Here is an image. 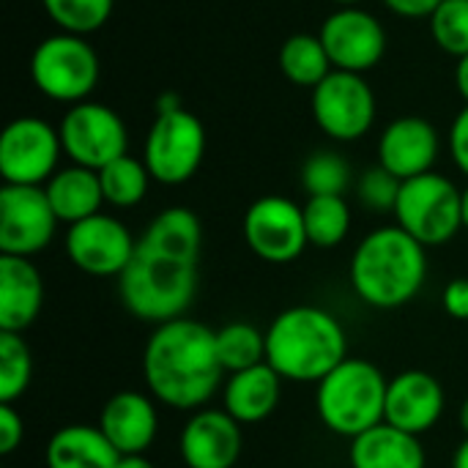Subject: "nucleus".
Wrapping results in <instances>:
<instances>
[{"instance_id": "obj_17", "label": "nucleus", "mask_w": 468, "mask_h": 468, "mask_svg": "<svg viewBox=\"0 0 468 468\" xmlns=\"http://www.w3.org/2000/svg\"><path fill=\"white\" fill-rule=\"evenodd\" d=\"M439 151H441V140L436 126L420 115H403L381 132L378 165L389 170L395 178L409 181L433 173Z\"/></svg>"}, {"instance_id": "obj_22", "label": "nucleus", "mask_w": 468, "mask_h": 468, "mask_svg": "<svg viewBox=\"0 0 468 468\" xmlns=\"http://www.w3.org/2000/svg\"><path fill=\"white\" fill-rule=\"evenodd\" d=\"M348 461L351 468H425L428 463L420 436L398 431L389 422L351 439Z\"/></svg>"}, {"instance_id": "obj_42", "label": "nucleus", "mask_w": 468, "mask_h": 468, "mask_svg": "<svg viewBox=\"0 0 468 468\" xmlns=\"http://www.w3.org/2000/svg\"><path fill=\"white\" fill-rule=\"evenodd\" d=\"M461 428H463V433H466V439H468V398L463 400V406H461Z\"/></svg>"}, {"instance_id": "obj_14", "label": "nucleus", "mask_w": 468, "mask_h": 468, "mask_svg": "<svg viewBox=\"0 0 468 468\" xmlns=\"http://www.w3.org/2000/svg\"><path fill=\"white\" fill-rule=\"evenodd\" d=\"M137 241L129 228L107 214H93L77 225H69L66 255L88 277H121L129 266Z\"/></svg>"}, {"instance_id": "obj_21", "label": "nucleus", "mask_w": 468, "mask_h": 468, "mask_svg": "<svg viewBox=\"0 0 468 468\" xmlns=\"http://www.w3.org/2000/svg\"><path fill=\"white\" fill-rule=\"evenodd\" d=\"M282 395V376L269 365H255L250 370L230 373L222 387L225 411L239 425H255L274 414Z\"/></svg>"}, {"instance_id": "obj_9", "label": "nucleus", "mask_w": 468, "mask_h": 468, "mask_svg": "<svg viewBox=\"0 0 468 468\" xmlns=\"http://www.w3.org/2000/svg\"><path fill=\"white\" fill-rule=\"evenodd\" d=\"M60 132L36 115L14 118L0 134V176L5 184L44 186L58 173Z\"/></svg>"}, {"instance_id": "obj_3", "label": "nucleus", "mask_w": 468, "mask_h": 468, "mask_svg": "<svg viewBox=\"0 0 468 468\" xmlns=\"http://www.w3.org/2000/svg\"><path fill=\"white\" fill-rule=\"evenodd\" d=\"M348 359L343 324L321 307L282 310L266 329V362L282 381H321Z\"/></svg>"}, {"instance_id": "obj_13", "label": "nucleus", "mask_w": 468, "mask_h": 468, "mask_svg": "<svg viewBox=\"0 0 468 468\" xmlns=\"http://www.w3.org/2000/svg\"><path fill=\"white\" fill-rule=\"evenodd\" d=\"M244 239L252 255L266 263L296 261L307 241L304 208L282 195L258 197L244 214Z\"/></svg>"}, {"instance_id": "obj_18", "label": "nucleus", "mask_w": 468, "mask_h": 468, "mask_svg": "<svg viewBox=\"0 0 468 468\" xmlns=\"http://www.w3.org/2000/svg\"><path fill=\"white\" fill-rule=\"evenodd\" d=\"M444 406V387L436 376L425 370H406L395 376L387 387L384 422L411 436H422L441 420Z\"/></svg>"}, {"instance_id": "obj_27", "label": "nucleus", "mask_w": 468, "mask_h": 468, "mask_svg": "<svg viewBox=\"0 0 468 468\" xmlns=\"http://www.w3.org/2000/svg\"><path fill=\"white\" fill-rule=\"evenodd\" d=\"M307 241L321 250H332L346 241L351 230V208L343 195H318L304 206Z\"/></svg>"}, {"instance_id": "obj_2", "label": "nucleus", "mask_w": 468, "mask_h": 468, "mask_svg": "<svg viewBox=\"0 0 468 468\" xmlns=\"http://www.w3.org/2000/svg\"><path fill=\"white\" fill-rule=\"evenodd\" d=\"M428 247L400 225L367 233L351 258V285L376 310H395L420 296L428 280Z\"/></svg>"}, {"instance_id": "obj_12", "label": "nucleus", "mask_w": 468, "mask_h": 468, "mask_svg": "<svg viewBox=\"0 0 468 468\" xmlns=\"http://www.w3.org/2000/svg\"><path fill=\"white\" fill-rule=\"evenodd\" d=\"M58 217L44 186L3 184L0 189V255L33 258L49 247Z\"/></svg>"}, {"instance_id": "obj_4", "label": "nucleus", "mask_w": 468, "mask_h": 468, "mask_svg": "<svg viewBox=\"0 0 468 468\" xmlns=\"http://www.w3.org/2000/svg\"><path fill=\"white\" fill-rule=\"evenodd\" d=\"M197 258L162 250L145 239L118 277L123 307L145 324H167L184 318L197 293Z\"/></svg>"}, {"instance_id": "obj_36", "label": "nucleus", "mask_w": 468, "mask_h": 468, "mask_svg": "<svg viewBox=\"0 0 468 468\" xmlns=\"http://www.w3.org/2000/svg\"><path fill=\"white\" fill-rule=\"evenodd\" d=\"M441 304L450 318L455 321H468V277H455L441 296Z\"/></svg>"}, {"instance_id": "obj_23", "label": "nucleus", "mask_w": 468, "mask_h": 468, "mask_svg": "<svg viewBox=\"0 0 468 468\" xmlns=\"http://www.w3.org/2000/svg\"><path fill=\"white\" fill-rule=\"evenodd\" d=\"M44 192L49 197V206L55 217L66 225H77L93 214H99L104 203L99 170L82 167V165H69L60 167L47 184Z\"/></svg>"}, {"instance_id": "obj_24", "label": "nucleus", "mask_w": 468, "mask_h": 468, "mask_svg": "<svg viewBox=\"0 0 468 468\" xmlns=\"http://www.w3.org/2000/svg\"><path fill=\"white\" fill-rule=\"evenodd\" d=\"M44 461L47 468H115L121 452L99 425H66L49 439Z\"/></svg>"}, {"instance_id": "obj_8", "label": "nucleus", "mask_w": 468, "mask_h": 468, "mask_svg": "<svg viewBox=\"0 0 468 468\" xmlns=\"http://www.w3.org/2000/svg\"><path fill=\"white\" fill-rule=\"evenodd\" d=\"M398 225L425 247H441L463 228L461 189L439 173L403 181L395 206Z\"/></svg>"}, {"instance_id": "obj_31", "label": "nucleus", "mask_w": 468, "mask_h": 468, "mask_svg": "<svg viewBox=\"0 0 468 468\" xmlns=\"http://www.w3.org/2000/svg\"><path fill=\"white\" fill-rule=\"evenodd\" d=\"M351 184L348 162L335 151H315L302 165V186L310 197L318 195H343Z\"/></svg>"}, {"instance_id": "obj_6", "label": "nucleus", "mask_w": 468, "mask_h": 468, "mask_svg": "<svg viewBox=\"0 0 468 468\" xmlns=\"http://www.w3.org/2000/svg\"><path fill=\"white\" fill-rule=\"evenodd\" d=\"M206 156L203 121L178 104V99L159 101L156 118L145 134L143 162L156 184L178 186L189 181Z\"/></svg>"}, {"instance_id": "obj_25", "label": "nucleus", "mask_w": 468, "mask_h": 468, "mask_svg": "<svg viewBox=\"0 0 468 468\" xmlns=\"http://www.w3.org/2000/svg\"><path fill=\"white\" fill-rule=\"evenodd\" d=\"M277 60L280 71L299 88H315L335 71L321 36L313 33H293L291 38H285Z\"/></svg>"}, {"instance_id": "obj_10", "label": "nucleus", "mask_w": 468, "mask_h": 468, "mask_svg": "<svg viewBox=\"0 0 468 468\" xmlns=\"http://www.w3.org/2000/svg\"><path fill=\"white\" fill-rule=\"evenodd\" d=\"M63 154L71 165L101 170L112 159L129 154V132L115 110L99 101L71 104L58 126Z\"/></svg>"}, {"instance_id": "obj_20", "label": "nucleus", "mask_w": 468, "mask_h": 468, "mask_svg": "<svg viewBox=\"0 0 468 468\" xmlns=\"http://www.w3.org/2000/svg\"><path fill=\"white\" fill-rule=\"evenodd\" d=\"M44 280L30 258L0 255V332L22 335L41 313Z\"/></svg>"}, {"instance_id": "obj_15", "label": "nucleus", "mask_w": 468, "mask_h": 468, "mask_svg": "<svg viewBox=\"0 0 468 468\" xmlns=\"http://www.w3.org/2000/svg\"><path fill=\"white\" fill-rule=\"evenodd\" d=\"M318 36L329 52L332 66L340 71L365 74L378 66L387 52L384 25L359 5H346L329 14Z\"/></svg>"}, {"instance_id": "obj_40", "label": "nucleus", "mask_w": 468, "mask_h": 468, "mask_svg": "<svg viewBox=\"0 0 468 468\" xmlns=\"http://www.w3.org/2000/svg\"><path fill=\"white\" fill-rule=\"evenodd\" d=\"M452 468H468V439L455 450V455H452Z\"/></svg>"}, {"instance_id": "obj_7", "label": "nucleus", "mask_w": 468, "mask_h": 468, "mask_svg": "<svg viewBox=\"0 0 468 468\" xmlns=\"http://www.w3.org/2000/svg\"><path fill=\"white\" fill-rule=\"evenodd\" d=\"M99 55L85 36L55 33L47 36L30 58V80L38 93L52 101H88L99 82Z\"/></svg>"}, {"instance_id": "obj_1", "label": "nucleus", "mask_w": 468, "mask_h": 468, "mask_svg": "<svg viewBox=\"0 0 468 468\" xmlns=\"http://www.w3.org/2000/svg\"><path fill=\"white\" fill-rule=\"evenodd\" d=\"M225 367L217 332L192 318L159 324L143 348V381L151 398L176 411L203 409L219 389Z\"/></svg>"}, {"instance_id": "obj_38", "label": "nucleus", "mask_w": 468, "mask_h": 468, "mask_svg": "<svg viewBox=\"0 0 468 468\" xmlns=\"http://www.w3.org/2000/svg\"><path fill=\"white\" fill-rule=\"evenodd\" d=\"M455 85H458V93L466 99V104H468V55L458 58V69H455Z\"/></svg>"}, {"instance_id": "obj_28", "label": "nucleus", "mask_w": 468, "mask_h": 468, "mask_svg": "<svg viewBox=\"0 0 468 468\" xmlns=\"http://www.w3.org/2000/svg\"><path fill=\"white\" fill-rule=\"evenodd\" d=\"M217 351L225 373L250 370L266 362V332L244 321L228 324L217 332Z\"/></svg>"}, {"instance_id": "obj_32", "label": "nucleus", "mask_w": 468, "mask_h": 468, "mask_svg": "<svg viewBox=\"0 0 468 468\" xmlns=\"http://www.w3.org/2000/svg\"><path fill=\"white\" fill-rule=\"evenodd\" d=\"M433 41L455 58L468 55V0H441L428 16Z\"/></svg>"}, {"instance_id": "obj_11", "label": "nucleus", "mask_w": 468, "mask_h": 468, "mask_svg": "<svg viewBox=\"0 0 468 468\" xmlns=\"http://www.w3.org/2000/svg\"><path fill=\"white\" fill-rule=\"evenodd\" d=\"M313 115L326 137L359 140L376 123V93L362 74L335 69L313 88Z\"/></svg>"}, {"instance_id": "obj_37", "label": "nucleus", "mask_w": 468, "mask_h": 468, "mask_svg": "<svg viewBox=\"0 0 468 468\" xmlns=\"http://www.w3.org/2000/svg\"><path fill=\"white\" fill-rule=\"evenodd\" d=\"M384 5L406 19H417V16H431L441 0H384Z\"/></svg>"}, {"instance_id": "obj_39", "label": "nucleus", "mask_w": 468, "mask_h": 468, "mask_svg": "<svg viewBox=\"0 0 468 468\" xmlns=\"http://www.w3.org/2000/svg\"><path fill=\"white\" fill-rule=\"evenodd\" d=\"M115 468H156L145 455H121Z\"/></svg>"}, {"instance_id": "obj_43", "label": "nucleus", "mask_w": 468, "mask_h": 468, "mask_svg": "<svg viewBox=\"0 0 468 468\" xmlns=\"http://www.w3.org/2000/svg\"><path fill=\"white\" fill-rule=\"evenodd\" d=\"M332 3H337L340 8H346V5H359V3H365V0H332Z\"/></svg>"}, {"instance_id": "obj_16", "label": "nucleus", "mask_w": 468, "mask_h": 468, "mask_svg": "<svg viewBox=\"0 0 468 468\" xmlns=\"http://www.w3.org/2000/svg\"><path fill=\"white\" fill-rule=\"evenodd\" d=\"M241 450V425L225 409H197L178 439V452L186 468H233Z\"/></svg>"}, {"instance_id": "obj_41", "label": "nucleus", "mask_w": 468, "mask_h": 468, "mask_svg": "<svg viewBox=\"0 0 468 468\" xmlns=\"http://www.w3.org/2000/svg\"><path fill=\"white\" fill-rule=\"evenodd\" d=\"M461 214H463V228L468 230V186L461 192Z\"/></svg>"}, {"instance_id": "obj_29", "label": "nucleus", "mask_w": 468, "mask_h": 468, "mask_svg": "<svg viewBox=\"0 0 468 468\" xmlns=\"http://www.w3.org/2000/svg\"><path fill=\"white\" fill-rule=\"evenodd\" d=\"M41 5L60 33L88 36L107 25L115 0H41Z\"/></svg>"}, {"instance_id": "obj_19", "label": "nucleus", "mask_w": 468, "mask_h": 468, "mask_svg": "<svg viewBox=\"0 0 468 468\" xmlns=\"http://www.w3.org/2000/svg\"><path fill=\"white\" fill-rule=\"evenodd\" d=\"M99 428L121 455H145L159 431L156 406L148 395L118 392L101 406Z\"/></svg>"}, {"instance_id": "obj_5", "label": "nucleus", "mask_w": 468, "mask_h": 468, "mask_svg": "<svg viewBox=\"0 0 468 468\" xmlns=\"http://www.w3.org/2000/svg\"><path fill=\"white\" fill-rule=\"evenodd\" d=\"M384 373L367 362L348 356L315 389V411L326 431L343 439H356L384 422L387 409Z\"/></svg>"}, {"instance_id": "obj_26", "label": "nucleus", "mask_w": 468, "mask_h": 468, "mask_svg": "<svg viewBox=\"0 0 468 468\" xmlns=\"http://www.w3.org/2000/svg\"><path fill=\"white\" fill-rule=\"evenodd\" d=\"M99 181H101L104 203H110L112 208H134L148 195L154 178L143 159L123 154L99 170Z\"/></svg>"}, {"instance_id": "obj_35", "label": "nucleus", "mask_w": 468, "mask_h": 468, "mask_svg": "<svg viewBox=\"0 0 468 468\" xmlns=\"http://www.w3.org/2000/svg\"><path fill=\"white\" fill-rule=\"evenodd\" d=\"M450 154L458 170L468 178V104L455 115L450 126Z\"/></svg>"}, {"instance_id": "obj_30", "label": "nucleus", "mask_w": 468, "mask_h": 468, "mask_svg": "<svg viewBox=\"0 0 468 468\" xmlns=\"http://www.w3.org/2000/svg\"><path fill=\"white\" fill-rule=\"evenodd\" d=\"M33 378V356L22 335L0 332V403H14L25 395Z\"/></svg>"}, {"instance_id": "obj_34", "label": "nucleus", "mask_w": 468, "mask_h": 468, "mask_svg": "<svg viewBox=\"0 0 468 468\" xmlns=\"http://www.w3.org/2000/svg\"><path fill=\"white\" fill-rule=\"evenodd\" d=\"M25 439V422L22 414L14 409V403H0V455H11Z\"/></svg>"}, {"instance_id": "obj_33", "label": "nucleus", "mask_w": 468, "mask_h": 468, "mask_svg": "<svg viewBox=\"0 0 468 468\" xmlns=\"http://www.w3.org/2000/svg\"><path fill=\"white\" fill-rule=\"evenodd\" d=\"M400 186H403V181L378 165V167H370L362 173V178L356 184V197L365 208L387 214V211H395L398 197H400Z\"/></svg>"}]
</instances>
